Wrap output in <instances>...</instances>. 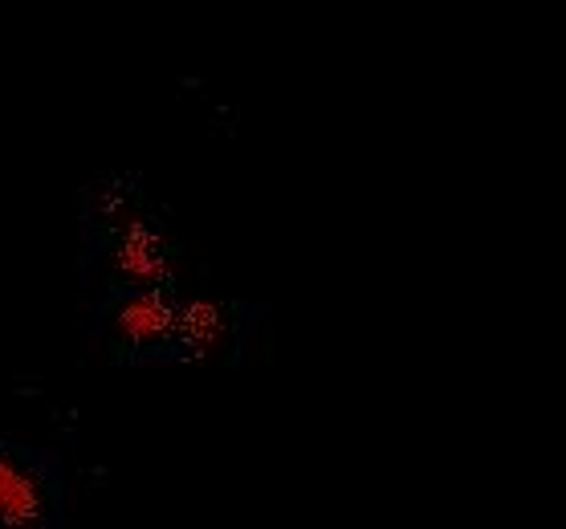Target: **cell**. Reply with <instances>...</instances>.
Returning <instances> with one entry per match:
<instances>
[{
	"label": "cell",
	"mask_w": 566,
	"mask_h": 529,
	"mask_svg": "<svg viewBox=\"0 0 566 529\" xmlns=\"http://www.w3.org/2000/svg\"><path fill=\"white\" fill-rule=\"evenodd\" d=\"M70 489L57 456L21 440H0V529L62 526Z\"/></svg>",
	"instance_id": "1"
}]
</instances>
